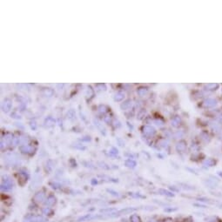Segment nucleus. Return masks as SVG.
<instances>
[{
  "label": "nucleus",
  "instance_id": "1",
  "mask_svg": "<svg viewBox=\"0 0 222 222\" xmlns=\"http://www.w3.org/2000/svg\"><path fill=\"white\" fill-rule=\"evenodd\" d=\"M219 207H220V208H221V207H222V204H221V205H219Z\"/></svg>",
  "mask_w": 222,
  "mask_h": 222
},
{
  "label": "nucleus",
  "instance_id": "2",
  "mask_svg": "<svg viewBox=\"0 0 222 222\" xmlns=\"http://www.w3.org/2000/svg\"><path fill=\"white\" fill-rule=\"evenodd\" d=\"M214 222H216V221H214Z\"/></svg>",
  "mask_w": 222,
  "mask_h": 222
}]
</instances>
